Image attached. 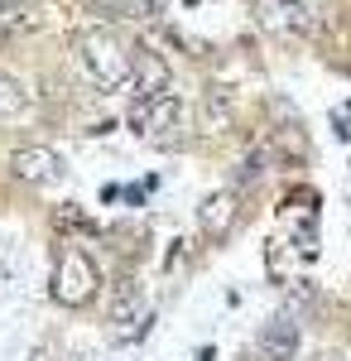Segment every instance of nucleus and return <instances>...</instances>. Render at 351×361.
I'll return each instance as SVG.
<instances>
[{
	"mask_svg": "<svg viewBox=\"0 0 351 361\" xmlns=\"http://www.w3.org/2000/svg\"><path fill=\"white\" fill-rule=\"evenodd\" d=\"M130 92L135 97H159V92H168V63L149 44H140L135 54H130Z\"/></svg>",
	"mask_w": 351,
	"mask_h": 361,
	"instance_id": "nucleus-6",
	"label": "nucleus"
},
{
	"mask_svg": "<svg viewBox=\"0 0 351 361\" xmlns=\"http://www.w3.org/2000/svg\"><path fill=\"white\" fill-rule=\"evenodd\" d=\"M130 44L116 34V29H78L73 34V58H78V68L87 73V82L101 87V92H121V87H130Z\"/></svg>",
	"mask_w": 351,
	"mask_h": 361,
	"instance_id": "nucleus-1",
	"label": "nucleus"
},
{
	"mask_svg": "<svg viewBox=\"0 0 351 361\" xmlns=\"http://www.w3.org/2000/svg\"><path fill=\"white\" fill-rule=\"evenodd\" d=\"M10 173H15L20 183L49 188V183L63 178V159H58L54 149H44V145H29V149H15V154H10Z\"/></svg>",
	"mask_w": 351,
	"mask_h": 361,
	"instance_id": "nucleus-5",
	"label": "nucleus"
},
{
	"mask_svg": "<svg viewBox=\"0 0 351 361\" xmlns=\"http://www.w3.org/2000/svg\"><path fill=\"white\" fill-rule=\"evenodd\" d=\"M250 15H255V25L265 29V34H274V39H303V34L313 29V10H308L303 0H255Z\"/></svg>",
	"mask_w": 351,
	"mask_h": 361,
	"instance_id": "nucleus-4",
	"label": "nucleus"
},
{
	"mask_svg": "<svg viewBox=\"0 0 351 361\" xmlns=\"http://www.w3.org/2000/svg\"><path fill=\"white\" fill-rule=\"evenodd\" d=\"M332 130H337V140L351 145V102H337L332 106Z\"/></svg>",
	"mask_w": 351,
	"mask_h": 361,
	"instance_id": "nucleus-15",
	"label": "nucleus"
},
{
	"mask_svg": "<svg viewBox=\"0 0 351 361\" xmlns=\"http://www.w3.org/2000/svg\"><path fill=\"white\" fill-rule=\"evenodd\" d=\"M97 289H101V270H97V260L78 246H63L54 260V279H49V294H54V304L63 308H82L97 299Z\"/></svg>",
	"mask_w": 351,
	"mask_h": 361,
	"instance_id": "nucleus-2",
	"label": "nucleus"
},
{
	"mask_svg": "<svg viewBox=\"0 0 351 361\" xmlns=\"http://www.w3.org/2000/svg\"><path fill=\"white\" fill-rule=\"evenodd\" d=\"M29 361H54V357H49V352H44V347H39V352H34V357H29Z\"/></svg>",
	"mask_w": 351,
	"mask_h": 361,
	"instance_id": "nucleus-16",
	"label": "nucleus"
},
{
	"mask_svg": "<svg viewBox=\"0 0 351 361\" xmlns=\"http://www.w3.org/2000/svg\"><path fill=\"white\" fill-rule=\"evenodd\" d=\"M130 126H135L144 140L164 145V149L183 145V97H178V92L135 97V102H130Z\"/></svg>",
	"mask_w": 351,
	"mask_h": 361,
	"instance_id": "nucleus-3",
	"label": "nucleus"
},
{
	"mask_svg": "<svg viewBox=\"0 0 351 361\" xmlns=\"http://www.w3.org/2000/svg\"><path fill=\"white\" fill-rule=\"evenodd\" d=\"M197 226H202L207 241H226L231 226H236V193H231V188L207 193V197H202V207H197Z\"/></svg>",
	"mask_w": 351,
	"mask_h": 361,
	"instance_id": "nucleus-7",
	"label": "nucleus"
},
{
	"mask_svg": "<svg viewBox=\"0 0 351 361\" xmlns=\"http://www.w3.org/2000/svg\"><path fill=\"white\" fill-rule=\"evenodd\" d=\"M29 111V92L10 73H0V121H20Z\"/></svg>",
	"mask_w": 351,
	"mask_h": 361,
	"instance_id": "nucleus-13",
	"label": "nucleus"
},
{
	"mask_svg": "<svg viewBox=\"0 0 351 361\" xmlns=\"http://www.w3.org/2000/svg\"><path fill=\"white\" fill-rule=\"evenodd\" d=\"M231 121H236V97L221 92V87L202 92V130H207V135H226Z\"/></svg>",
	"mask_w": 351,
	"mask_h": 361,
	"instance_id": "nucleus-10",
	"label": "nucleus"
},
{
	"mask_svg": "<svg viewBox=\"0 0 351 361\" xmlns=\"http://www.w3.org/2000/svg\"><path fill=\"white\" fill-rule=\"evenodd\" d=\"M44 25H49L44 5H34V0H0V39H34Z\"/></svg>",
	"mask_w": 351,
	"mask_h": 361,
	"instance_id": "nucleus-8",
	"label": "nucleus"
},
{
	"mask_svg": "<svg viewBox=\"0 0 351 361\" xmlns=\"http://www.w3.org/2000/svg\"><path fill=\"white\" fill-rule=\"evenodd\" d=\"M260 352L270 361H294L298 357V323L289 313H279V318H270L260 328Z\"/></svg>",
	"mask_w": 351,
	"mask_h": 361,
	"instance_id": "nucleus-9",
	"label": "nucleus"
},
{
	"mask_svg": "<svg viewBox=\"0 0 351 361\" xmlns=\"http://www.w3.org/2000/svg\"><path fill=\"white\" fill-rule=\"evenodd\" d=\"M130 318H135V323H144V308H140V294H135V289H125V299H116V308H111V323H116V328H121V323H130Z\"/></svg>",
	"mask_w": 351,
	"mask_h": 361,
	"instance_id": "nucleus-14",
	"label": "nucleus"
},
{
	"mask_svg": "<svg viewBox=\"0 0 351 361\" xmlns=\"http://www.w3.org/2000/svg\"><path fill=\"white\" fill-rule=\"evenodd\" d=\"M101 15H111V20H130V25H140V20H149L154 15V5L159 0H92Z\"/></svg>",
	"mask_w": 351,
	"mask_h": 361,
	"instance_id": "nucleus-12",
	"label": "nucleus"
},
{
	"mask_svg": "<svg viewBox=\"0 0 351 361\" xmlns=\"http://www.w3.org/2000/svg\"><path fill=\"white\" fill-rule=\"evenodd\" d=\"M274 164H279V149H274V145H255V149H250V154L241 159V173H236V183H241V188H250V183H260V178H265Z\"/></svg>",
	"mask_w": 351,
	"mask_h": 361,
	"instance_id": "nucleus-11",
	"label": "nucleus"
}]
</instances>
